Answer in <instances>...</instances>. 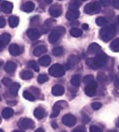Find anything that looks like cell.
<instances>
[{"instance_id":"57","label":"cell","mask_w":119,"mask_h":132,"mask_svg":"<svg viewBox=\"0 0 119 132\" xmlns=\"http://www.w3.org/2000/svg\"><path fill=\"white\" fill-rule=\"evenodd\" d=\"M12 132H21V131H18V130H15V131H12Z\"/></svg>"},{"instance_id":"35","label":"cell","mask_w":119,"mask_h":132,"mask_svg":"<svg viewBox=\"0 0 119 132\" xmlns=\"http://www.w3.org/2000/svg\"><path fill=\"white\" fill-rule=\"evenodd\" d=\"M97 79L100 83L105 84L108 81V78L107 76H106L105 73H103V72H99L97 75Z\"/></svg>"},{"instance_id":"39","label":"cell","mask_w":119,"mask_h":132,"mask_svg":"<svg viewBox=\"0 0 119 132\" xmlns=\"http://www.w3.org/2000/svg\"><path fill=\"white\" fill-rule=\"evenodd\" d=\"M94 77L92 75H88V76H85L84 78L83 79V82L85 85H87V84L90 83L91 81H94Z\"/></svg>"},{"instance_id":"45","label":"cell","mask_w":119,"mask_h":132,"mask_svg":"<svg viewBox=\"0 0 119 132\" xmlns=\"http://www.w3.org/2000/svg\"><path fill=\"white\" fill-rule=\"evenodd\" d=\"M6 25V21L3 17H0V28H3Z\"/></svg>"},{"instance_id":"64","label":"cell","mask_w":119,"mask_h":132,"mask_svg":"<svg viewBox=\"0 0 119 132\" xmlns=\"http://www.w3.org/2000/svg\"><path fill=\"white\" fill-rule=\"evenodd\" d=\"M118 70H119V66H118Z\"/></svg>"},{"instance_id":"7","label":"cell","mask_w":119,"mask_h":132,"mask_svg":"<svg viewBox=\"0 0 119 132\" xmlns=\"http://www.w3.org/2000/svg\"><path fill=\"white\" fill-rule=\"evenodd\" d=\"M86 85L84 89L85 94L89 97L95 96L97 94V88L98 86L97 82L94 80Z\"/></svg>"},{"instance_id":"25","label":"cell","mask_w":119,"mask_h":132,"mask_svg":"<svg viewBox=\"0 0 119 132\" xmlns=\"http://www.w3.org/2000/svg\"><path fill=\"white\" fill-rule=\"evenodd\" d=\"M1 9H2L3 11L5 13H10L12 10L13 9V5L12 3L8 1H4L1 5Z\"/></svg>"},{"instance_id":"44","label":"cell","mask_w":119,"mask_h":132,"mask_svg":"<svg viewBox=\"0 0 119 132\" xmlns=\"http://www.w3.org/2000/svg\"><path fill=\"white\" fill-rule=\"evenodd\" d=\"M30 90H32V92L35 95H36V96H39V95H40V90L39 88H37L35 87V86H32V87L30 88Z\"/></svg>"},{"instance_id":"12","label":"cell","mask_w":119,"mask_h":132,"mask_svg":"<svg viewBox=\"0 0 119 132\" xmlns=\"http://www.w3.org/2000/svg\"><path fill=\"white\" fill-rule=\"evenodd\" d=\"M62 12H63L62 6L59 4H55V5H52L49 9V13L50 15L55 18L60 16L62 14Z\"/></svg>"},{"instance_id":"21","label":"cell","mask_w":119,"mask_h":132,"mask_svg":"<svg viewBox=\"0 0 119 132\" xmlns=\"http://www.w3.org/2000/svg\"><path fill=\"white\" fill-rule=\"evenodd\" d=\"M35 9V5L32 1H27L21 6V10L26 12H31Z\"/></svg>"},{"instance_id":"14","label":"cell","mask_w":119,"mask_h":132,"mask_svg":"<svg viewBox=\"0 0 119 132\" xmlns=\"http://www.w3.org/2000/svg\"><path fill=\"white\" fill-rule=\"evenodd\" d=\"M79 15L80 12L79 9H69L66 12V17L69 21H73L79 18Z\"/></svg>"},{"instance_id":"29","label":"cell","mask_w":119,"mask_h":132,"mask_svg":"<svg viewBox=\"0 0 119 132\" xmlns=\"http://www.w3.org/2000/svg\"><path fill=\"white\" fill-rule=\"evenodd\" d=\"M71 84L75 87H79L81 84V76L79 74L73 76L71 79Z\"/></svg>"},{"instance_id":"17","label":"cell","mask_w":119,"mask_h":132,"mask_svg":"<svg viewBox=\"0 0 119 132\" xmlns=\"http://www.w3.org/2000/svg\"><path fill=\"white\" fill-rule=\"evenodd\" d=\"M17 68V64L12 61H8L4 67V70L6 73H14Z\"/></svg>"},{"instance_id":"1","label":"cell","mask_w":119,"mask_h":132,"mask_svg":"<svg viewBox=\"0 0 119 132\" xmlns=\"http://www.w3.org/2000/svg\"><path fill=\"white\" fill-rule=\"evenodd\" d=\"M108 56L106 54L100 52L94 58H90L86 60V64L92 70H97L104 67L108 62Z\"/></svg>"},{"instance_id":"46","label":"cell","mask_w":119,"mask_h":132,"mask_svg":"<svg viewBox=\"0 0 119 132\" xmlns=\"http://www.w3.org/2000/svg\"><path fill=\"white\" fill-rule=\"evenodd\" d=\"M111 0H100V3L104 6H108L110 4Z\"/></svg>"},{"instance_id":"15","label":"cell","mask_w":119,"mask_h":132,"mask_svg":"<svg viewBox=\"0 0 119 132\" xmlns=\"http://www.w3.org/2000/svg\"><path fill=\"white\" fill-rule=\"evenodd\" d=\"M100 52H101V47L99 44L95 43L90 44L88 48V53L90 54H97Z\"/></svg>"},{"instance_id":"63","label":"cell","mask_w":119,"mask_h":132,"mask_svg":"<svg viewBox=\"0 0 119 132\" xmlns=\"http://www.w3.org/2000/svg\"><path fill=\"white\" fill-rule=\"evenodd\" d=\"M82 1H87V0H82Z\"/></svg>"},{"instance_id":"24","label":"cell","mask_w":119,"mask_h":132,"mask_svg":"<svg viewBox=\"0 0 119 132\" xmlns=\"http://www.w3.org/2000/svg\"><path fill=\"white\" fill-rule=\"evenodd\" d=\"M54 23V21L53 19H48L44 23L43 26L41 28V31H42V33H46L49 31V30L50 29L51 27L52 26L53 23Z\"/></svg>"},{"instance_id":"47","label":"cell","mask_w":119,"mask_h":132,"mask_svg":"<svg viewBox=\"0 0 119 132\" xmlns=\"http://www.w3.org/2000/svg\"><path fill=\"white\" fill-rule=\"evenodd\" d=\"M90 121V118L87 116V115H84L82 117V122L84 123H88Z\"/></svg>"},{"instance_id":"60","label":"cell","mask_w":119,"mask_h":132,"mask_svg":"<svg viewBox=\"0 0 119 132\" xmlns=\"http://www.w3.org/2000/svg\"><path fill=\"white\" fill-rule=\"evenodd\" d=\"M118 24H119V15L118 16Z\"/></svg>"},{"instance_id":"41","label":"cell","mask_w":119,"mask_h":132,"mask_svg":"<svg viewBox=\"0 0 119 132\" xmlns=\"http://www.w3.org/2000/svg\"><path fill=\"white\" fill-rule=\"evenodd\" d=\"M1 82L6 86H10L12 85V80L10 79L7 78V77H5V78L3 79Z\"/></svg>"},{"instance_id":"4","label":"cell","mask_w":119,"mask_h":132,"mask_svg":"<svg viewBox=\"0 0 119 132\" xmlns=\"http://www.w3.org/2000/svg\"><path fill=\"white\" fill-rule=\"evenodd\" d=\"M49 74L54 77H61L65 74V70L60 64H54L49 68Z\"/></svg>"},{"instance_id":"30","label":"cell","mask_w":119,"mask_h":132,"mask_svg":"<svg viewBox=\"0 0 119 132\" xmlns=\"http://www.w3.org/2000/svg\"><path fill=\"white\" fill-rule=\"evenodd\" d=\"M70 34L72 36L74 37H79L82 35V30H81L80 28H73L70 30Z\"/></svg>"},{"instance_id":"6","label":"cell","mask_w":119,"mask_h":132,"mask_svg":"<svg viewBox=\"0 0 119 132\" xmlns=\"http://www.w3.org/2000/svg\"><path fill=\"white\" fill-rule=\"evenodd\" d=\"M66 107H68L67 102L64 101H59L56 102L54 105V107H53L52 113L50 116V117L51 118L57 117L59 116L60 111L64 108H66Z\"/></svg>"},{"instance_id":"23","label":"cell","mask_w":119,"mask_h":132,"mask_svg":"<svg viewBox=\"0 0 119 132\" xmlns=\"http://www.w3.org/2000/svg\"><path fill=\"white\" fill-rule=\"evenodd\" d=\"M14 113V111L10 108H4V109L2 110V112H1L2 117H3L4 119H8L12 117Z\"/></svg>"},{"instance_id":"36","label":"cell","mask_w":119,"mask_h":132,"mask_svg":"<svg viewBox=\"0 0 119 132\" xmlns=\"http://www.w3.org/2000/svg\"><path fill=\"white\" fill-rule=\"evenodd\" d=\"M95 22L98 26H104L108 23L107 19L103 17H98L95 20Z\"/></svg>"},{"instance_id":"48","label":"cell","mask_w":119,"mask_h":132,"mask_svg":"<svg viewBox=\"0 0 119 132\" xmlns=\"http://www.w3.org/2000/svg\"><path fill=\"white\" fill-rule=\"evenodd\" d=\"M39 16H35V17H33V18L31 19V23H34V24H36V23H37V22L39 21Z\"/></svg>"},{"instance_id":"8","label":"cell","mask_w":119,"mask_h":132,"mask_svg":"<svg viewBox=\"0 0 119 132\" xmlns=\"http://www.w3.org/2000/svg\"><path fill=\"white\" fill-rule=\"evenodd\" d=\"M18 125L25 130H32L35 127V122L30 119L23 118L18 122Z\"/></svg>"},{"instance_id":"55","label":"cell","mask_w":119,"mask_h":132,"mask_svg":"<svg viewBox=\"0 0 119 132\" xmlns=\"http://www.w3.org/2000/svg\"><path fill=\"white\" fill-rule=\"evenodd\" d=\"M116 126H117V127L119 128V119H118V121H117V123H116Z\"/></svg>"},{"instance_id":"37","label":"cell","mask_w":119,"mask_h":132,"mask_svg":"<svg viewBox=\"0 0 119 132\" xmlns=\"http://www.w3.org/2000/svg\"><path fill=\"white\" fill-rule=\"evenodd\" d=\"M28 65L29 66L30 68H32L35 72H38L39 71V65L37 64V63H36V61H30L28 62Z\"/></svg>"},{"instance_id":"49","label":"cell","mask_w":119,"mask_h":132,"mask_svg":"<svg viewBox=\"0 0 119 132\" xmlns=\"http://www.w3.org/2000/svg\"><path fill=\"white\" fill-rule=\"evenodd\" d=\"M113 5L115 9H119V0H113Z\"/></svg>"},{"instance_id":"32","label":"cell","mask_w":119,"mask_h":132,"mask_svg":"<svg viewBox=\"0 0 119 132\" xmlns=\"http://www.w3.org/2000/svg\"><path fill=\"white\" fill-rule=\"evenodd\" d=\"M110 49L113 52H119V38L116 39L112 42L110 45Z\"/></svg>"},{"instance_id":"18","label":"cell","mask_w":119,"mask_h":132,"mask_svg":"<svg viewBox=\"0 0 119 132\" xmlns=\"http://www.w3.org/2000/svg\"><path fill=\"white\" fill-rule=\"evenodd\" d=\"M33 115L37 119L41 120L46 116V111L44 108L38 107L35 109L34 112H33Z\"/></svg>"},{"instance_id":"34","label":"cell","mask_w":119,"mask_h":132,"mask_svg":"<svg viewBox=\"0 0 119 132\" xmlns=\"http://www.w3.org/2000/svg\"><path fill=\"white\" fill-rule=\"evenodd\" d=\"M23 96L24 99L30 101H34L35 99H36L34 95L32 94H31L30 92L27 91V90H25V91L23 92Z\"/></svg>"},{"instance_id":"56","label":"cell","mask_w":119,"mask_h":132,"mask_svg":"<svg viewBox=\"0 0 119 132\" xmlns=\"http://www.w3.org/2000/svg\"><path fill=\"white\" fill-rule=\"evenodd\" d=\"M3 62L2 61H0V68H1V66L3 65Z\"/></svg>"},{"instance_id":"58","label":"cell","mask_w":119,"mask_h":132,"mask_svg":"<svg viewBox=\"0 0 119 132\" xmlns=\"http://www.w3.org/2000/svg\"><path fill=\"white\" fill-rule=\"evenodd\" d=\"M109 132H117V131H115V130H112V131H110Z\"/></svg>"},{"instance_id":"31","label":"cell","mask_w":119,"mask_h":132,"mask_svg":"<svg viewBox=\"0 0 119 132\" xmlns=\"http://www.w3.org/2000/svg\"><path fill=\"white\" fill-rule=\"evenodd\" d=\"M53 55L55 56H61L64 54V48L62 46H57L53 48L52 50Z\"/></svg>"},{"instance_id":"61","label":"cell","mask_w":119,"mask_h":132,"mask_svg":"<svg viewBox=\"0 0 119 132\" xmlns=\"http://www.w3.org/2000/svg\"><path fill=\"white\" fill-rule=\"evenodd\" d=\"M1 122V117H0V123Z\"/></svg>"},{"instance_id":"27","label":"cell","mask_w":119,"mask_h":132,"mask_svg":"<svg viewBox=\"0 0 119 132\" xmlns=\"http://www.w3.org/2000/svg\"><path fill=\"white\" fill-rule=\"evenodd\" d=\"M33 73L29 70H23L20 73V77L23 80H29L33 77Z\"/></svg>"},{"instance_id":"62","label":"cell","mask_w":119,"mask_h":132,"mask_svg":"<svg viewBox=\"0 0 119 132\" xmlns=\"http://www.w3.org/2000/svg\"><path fill=\"white\" fill-rule=\"evenodd\" d=\"M61 132H67V131H65V130H63V131H62Z\"/></svg>"},{"instance_id":"33","label":"cell","mask_w":119,"mask_h":132,"mask_svg":"<svg viewBox=\"0 0 119 132\" xmlns=\"http://www.w3.org/2000/svg\"><path fill=\"white\" fill-rule=\"evenodd\" d=\"M81 5V2L80 0H72L70 3L69 9H79Z\"/></svg>"},{"instance_id":"26","label":"cell","mask_w":119,"mask_h":132,"mask_svg":"<svg viewBox=\"0 0 119 132\" xmlns=\"http://www.w3.org/2000/svg\"><path fill=\"white\" fill-rule=\"evenodd\" d=\"M51 63V58L48 55H45L39 59V63L43 67H48Z\"/></svg>"},{"instance_id":"22","label":"cell","mask_w":119,"mask_h":132,"mask_svg":"<svg viewBox=\"0 0 119 132\" xmlns=\"http://www.w3.org/2000/svg\"><path fill=\"white\" fill-rule=\"evenodd\" d=\"M19 88H20V85L17 82H14L9 86V92L14 96H17Z\"/></svg>"},{"instance_id":"52","label":"cell","mask_w":119,"mask_h":132,"mask_svg":"<svg viewBox=\"0 0 119 132\" xmlns=\"http://www.w3.org/2000/svg\"><path fill=\"white\" fill-rule=\"evenodd\" d=\"M115 86L117 88H119V78L117 80H116L115 82Z\"/></svg>"},{"instance_id":"42","label":"cell","mask_w":119,"mask_h":132,"mask_svg":"<svg viewBox=\"0 0 119 132\" xmlns=\"http://www.w3.org/2000/svg\"><path fill=\"white\" fill-rule=\"evenodd\" d=\"M102 106H103V104L100 103H98V102H97V103H94L91 104V107H92V108L94 110H99L101 108Z\"/></svg>"},{"instance_id":"5","label":"cell","mask_w":119,"mask_h":132,"mask_svg":"<svg viewBox=\"0 0 119 132\" xmlns=\"http://www.w3.org/2000/svg\"><path fill=\"white\" fill-rule=\"evenodd\" d=\"M101 10V5L99 1H94L87 4L84 7V12L88 14H96Z\"/></svg>"},{"instance_id":"19","label":"cell","mask_w":119,"mask_h":132,"mask_svg":"<svg viewBox=\"0 0 119 132\" xmlns=\"http://www.w3.org/2000/svg\"><path fill=\"white\" fill-rule=\"evenodd\" d=\"M9 52L12 55L17 56L21 53V50L17 44H12L9 47Z\"/></svg>"},{"instance_id":"20","label":"cell","mask_w":119,"mask_h":132,"mask_svg":"<svg viewBox=\"0 0 119 132\" xmlns=\"http://www.w3.org/2000/svg\"><path fill=\"white\" fill-rule=\"evenodd\" d=\"M47 52V48L45 45H40L35 48L33 51V54L36 57L40 56Z\"/></svg>"},{"instance_id":"54","label":"cell","mask_w":119,"mask_h":132,"mask_svg":"<svg viewBox=\"0 0 119 132\" xmlns=\"http://www.w3.org/2000/svg\"><path fill=\"white\" fill-rule=\"evenodd\" d=\"M45 1L46 3L50 4V3H51L52 2V0H45Z\"/></svg>"},{"instance_id":"28","label":"cell","mask_w":119,"mask_h":132,"mask_svg":"<svg viewBox=\"0 0 119 132\" xmlns=\"http://www.w3.org/2000/svg\"><path fill=\"white\" fill-rule=\"evenodd\" d=\"M19 18L15 15H12L8 18V23L9 25L11 28H15L19 24Z\"/></svg>"},{"instance_id":"3","label":"cell","mask_w":119,"mask_h":132,"mask_svg":"<svg viewBox=\"0 0 119 132\" xmlns=\"http://www.w3.org/2000/svg\"><path fill=\"white\" fill-rule=\"evenodd\" d=\"M66 32V29L63 27H57L52 30L48 36V41L50 43H54Z\"/></svg>"},{"instance_id":"50","label":"cell","mask_w":119,"mask_h":132,"mask_svg":"<svg viewBox=\"0 0 119 132\" xmlns=\"http://www.w3.org/2000/svg\"><path fill=\"white\" fill-rule=\"evenodd\" d=\"M52 126L53 128L56 129L58 127V125H57V122H55V121H53V122H52Z\"/></svg>"},{"instance_id":"40","label":"cell","mask_w":119,"mask_h":132,"mask_svg":"<svg viewBox=\"0 0 119 132\" xmlns=\"http://www.w3.org/2000/svg\"><path fill=\"white\" fill-rule=\"evenodd\" d=\"M90 132H103V130L100 128L98 127V126H95V125H92L90 126Z\"/></svg>"},{"instance_id":"43","label":"cell","mask_w":119,"mask_h":132,"mask_svg":"<svg viewBox=\"0 0 119 132\" xmlns=\"http://www.w3.org/2000/svg\"><path fill=\"white\" fill-rule=\"evenodd\" d=\"M72 132H86V130L84 126H79L75 128Z\"/></svg>"},{"instance_id":"16","label":"cell","mask_w":119,"mask_h":132,"mask_svg":"<svg viewBox=\"0 0 119 132\" xmlns=\"http://www.w3.org/2000/svg\"><path fill=\"white\" fill-rule=\"evenodd\" d=\"M52 93L54 96H61L64 93V88L61 85H56L53 86Z\"/></svg>"},{"instance_id":"9","label":"cell","mask_w":119,"mask_h":132,"mask_svg":"<svg viewBox=\"0 0 119 132\" xmlns=\"http://www.w3.org/2000/svg\"><path fill=\"white\" fill-rule=\"evenodd\" d=\"M62 122L65 126L72 127L77 122V119L72 114H66L62 118Z\"/></svg>"},{"instance_id":"2","label":"cell","mask_w":119,"mask_h":132,"mask_svg":"<svg viewBox=\"0 0 119 132\" xmlns=\"http://www.w3.org/2000/svg\"><path fill=\"white\" fill-rule=\"evenodd\" d=\"M100 39L104 42H108L114 37L116 34V27L113 24H109L104 27L100 30Z\"/></svg>"},{"instance_id":"59","label":"cell","mask_w":119,"mask_h":132,"mask_svg":"<svg viewBox=\"0 0 119 132\" xmlns=\"http://www.w3.org/2000/svg\"><path fill=\"white\" fill-rule=\"evenodd\" d=\"M0 132H4V131H3V130H1V129H0Z\"/></svg>"},{"instance_id":"51","label":"cell","mask_w":119,"mask_h":132,"mask_svg":"<svg viewBox=\"0 0 119 132\" xmlns=\"http://www.w3.org/2000/svg\"><path fill=\"white\" fill-rule=\"evenodd\" d=\"M82 28H83L84 30H88L89 28V26L88 24H86V23H84V24H83L82 25Z\"/></svg>"},{"instance_id":"10","label":"cell","mask_w":119,"mask_h":132,"mask_svg":"<svg viewBox=\"0 0 119 132\" xmlns=\"http://www.w3.org/2000/svg\"><path fill=\"white\" fill-rule=\"evenodd\" d=\"M81 61V58L75 55H71L68 59V62L66 64L65 68L66 69H72L75 65H77Z\"/></svg>"},{"instance_id":"38","label":"cell","mask_w":119,"mask_h":132,"mask_svg":"<svg viewBox=\"0 0 119 132\" xmlns=\"http://www.w3.org/2000/svg\"><path fill=\"white\" fill-rule=\"evenodd\" d=\"M47 81H48V77L45 74H41L37 77V81L39 84L45 83Z\"/></svg>"},{"instance_id":"13","label":"cell","mask_w":119,"mask_h":132,"mask_svg":"<svg viewBox=\"0 0 119 132\" xmlns=\"http://www.w3.org/2000/svg\"><path fill=\"white\" fill-rule=\"evenodd\" d=\"M27 34L32 41H36L41 37V32L35 28H30L27 30Z\"/></svg>"},{"instance_id":"11","label":"cell","mask_w":119,"mask_h":132,"mask_svg":"<svg viewBox=\"0 0 119 132\" xmlns=\"http://www.w3.org/2000/svg\"><path fill=\"white\" fill-rule=\"evenodd\" d=\"M11 36L8 33H3L0 35V52L2 51L5 46L9 43Z\"/></svg>"},{"instance_id":"53","label":"cell","mask_w":119,"mask_h":132,"mask_svg":"<svg viewBox=\"0 0 119 132\" xmlns=\"http://www.w3.org/2000/svg\"><path fill=\"white\" fill-rule=\"evenodd\" d=\"M35 132H45V131L42 128H38L37 130H36V131H35Z\"/></svg>"}]
</instances>
